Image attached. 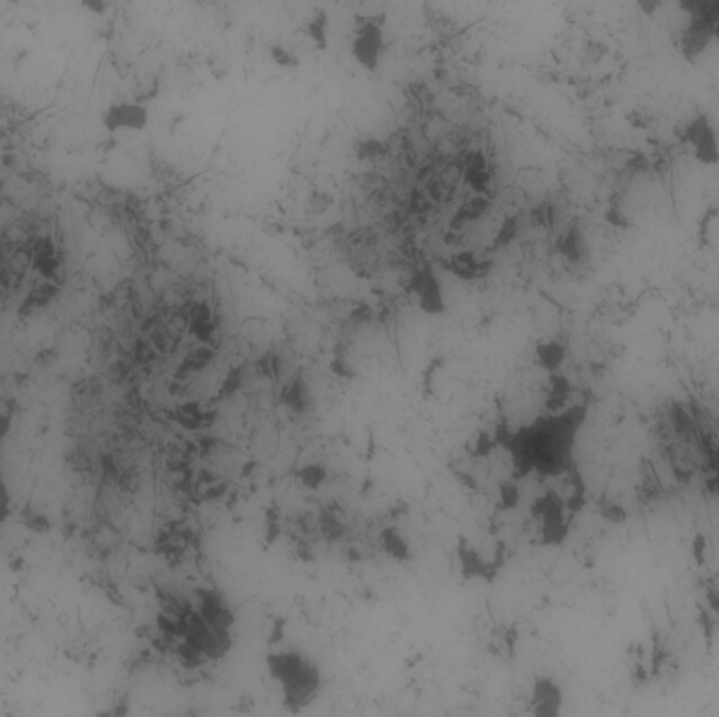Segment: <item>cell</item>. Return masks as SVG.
Here are the masks:
<instances>
[{
	"instance_id": "cell-1",
	"label": "cell",
	"mask_w": 719,
	"mask_h": 717,
	"mask_svg": "<svg viewBox=\"0 0 719 717\" xmlns=\"http://www.w3.org/2000/svg\"><path fill=\"white\" fill-rule=\"evenodd\" d=\"M585 406H564L513 429L503 438L516 474L566 476L574 465V444L585 421Z\"/></svg>"
},
{
	"instance_id": "cell-2",
	"label": "cell",
	"mask_w": 719,
	"mask_h": 717,
	"mask_svg": "<svg viewBox=\"0 0 719 717\" xmlns=\"http://www.w3.org/2000/svg\"><path fill=\"white\" fill-rule=\"evenodd\" d=\"M267 671L280 690L282 705L297 713L310 707L322 692L324 678L320 667L295 648H280L267 654Z\"/></svg>"
},
{
	"instance_id": "cell-3",
	"label": "cell",
	"mask_w": 719,
	"mask_h": 717,
	"mask_svg": "<svg viewBox=\"0 0 719 717\" xmlns=\"http://www.w3.org/2000/svg\"><path fill=\"white\" fill-rule=\"evenodd\" d=\"M686 13V53L707 49L711 40H719V0H682Z\"/></svg>"
},
{
	"instance_id": "cell-4",
	"label": "cell",
	"mask_w": 719,
	"mask_h": 717,
	"mask_svg": "<svg viewBox=\"0 0 719 717\" xmlns=\"http://www.w3.org/2000/svg\"><path fill=\"white\" fill-rule=\"evenodd\" d=\"M385 53V36L381 17H356L352 38V55L366 72H377Z\"/></svg>"
},
{
	"instance_id": "cell-5",
	"label": "cell",
	"mask_w": 719,
	"mask_h": 717,
	"mask_svg": "<svg viewBox=\"0 0 719 717\" xmlns=\"http://www.w3.org/2000/svg\"><path fill=\"white\" fill-rule=\"evenodd\" d=\"M150 110L139 101H114L101 114V127L108 133H139L148 127Z\"/></svg>"
},
{
	"instance_id": "cell-6",
	"label": "cell",
	"mask_w": 719,
	"mask_h": 717,
	"mask_svg": "<svg viewBox=\"0 0 719 717\" xmlns=\"http://www.w3.org/2000/svg\"><path fill=\"white\" fill-rule=\"evenodd\" d=\"M564 690L558 680L541 675L530 688L528 711L537 717H558L564 711Z\"/></svg>"
},
{
	"instance_id": "cell-7",
	"label": "cell",
	"mask_w": 719,
	"mask_h": 717,
	"mask_svg": "<svg viewBox=\"0 0 719 717\" xmlns=\"http://www.w3.org/2000/svg\"><path fill=\"white\" fill-rule=\"evenodd\" d=\"M415 291L421 299L423 310L429 314H440L444 310V301H442V291H440V282L434 276L429 268L421 270L415 276Z\"/></svg>"
},
{
	"instance_id": "cell-8",
	"label": "cell",
	"mask_w": 719,
	"mask_h": 717,
	"mask_svg": "<svg viewBox=\"0 0 719 717\" xmlns=\"http://www.w3.org/2000/svg\"><path fill=\"white\" fill-rule=\"evenodd\" d=\"M566 354H568L566 343H562L558 339H549L537 347V360L551 375L558 373V368L566 360Z\"/></svg>"
},
{
	"instance_id": "cell-9",
	"label": "cell",
	"mask_w": 719,
	"mask_h": 717,
	"mask_svg": "<svg viewBox=\"0 0 719 717\" xmlns=\"http://www.w3.org/2000/svg\"><path fill=\"white\" fill-rule=\"evenodd\" d=\"M465 177L471 186H474V190H478V192L486 190V186L490 183V171H488V165H486L482 154H471L467 158Z\"/></svg>"
},
{
	"instance_id": "cell-10",
	"label": "cell",
	"mask_w": 719,
	"mask_h": 717,
	"mask_svg": "<svg viewBox=\"0 0 719 717\" xmlns=\"http://www.w3.org/2000/svg\"><path fill=\"white\" fill-rule=\"evenodd\" d=\"M305 32L316 45V49L324 51L328 47V15L324 11H318L310 22L305 24Z\"/></svg>"
},
{
	"instance_id": "cell-11",
	"label": "cell",
	"mask_w": 719,
	"mask_h": 717,
	"mask_svg": "<svg viewBox=\"0 0 719 717\" xmlns=\"http://www.w3.org/2000/svg\"><path fill=\"white\" fill-rule=\"evenodd\" d=\"M448 270L455 272L457 276H463V278H474V276H480V261L471 257L469 253H465V255H459L457 259H453V263H448Z\"/></svg>"
},
{
	"instance_id": "cell-12",
	"label": "cell",
	"mask_w": 719,
	"mask_h": 717,
	"mask_svg": "<svg viewBox=\"0 0 719 717\" xmlns=\"http://www.w3.org/2000/svg\"><path fill=\"white\" fill-rule=\"evenodd\" d=\"M270 57L274 59L276 66H280V68H284V70H291V68H297V66H299L297 55H295L293 51H289V49H284L282 45H274V47L270 49Z\"/></svg>"
},
{
	"instance_id": "cell-13",
	"label": "cell",
	"mask_w": 719,
	"mask_h": 717,
	"mask_svg": "<svg viewBox=\"0 0 719 717\" xmlns=\"http://www.w3.org/2000/svg\"><path fill=\"white\" fill-rule=\"evenodd\" d=\"M358 152H360L358 156H362V158L377 156V152H379V141H375V139H371V141H364Z\"/></svg>"
}]
</instances>
